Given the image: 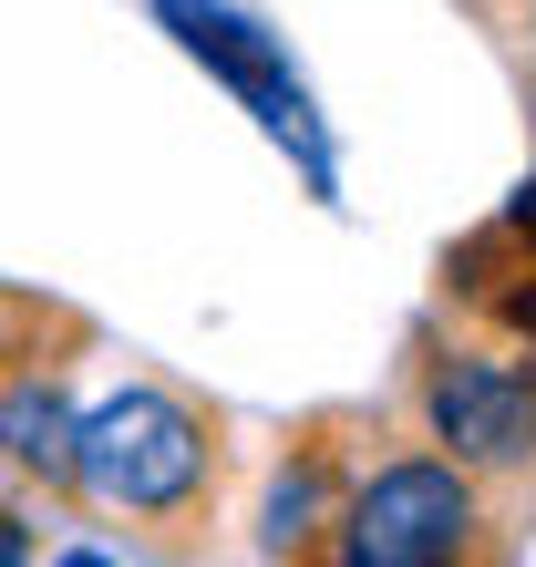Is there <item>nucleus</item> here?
I'll list each match as a JSON object with an SVG mask.
<instances>
[{"label": "nucleus", "mask_w": 536, "mask_h": 567, "mask_svg": "<svg viewBox=\"0 0 536 567\" xmlns=\"http://www.w3.org/2000/svg\"><path fill=\"white\" fill-rule=\"evenodd\" d=\"M423 444L454 454L475 485H526L536 475V372L495 351H433L413 372Z\"/></svg>", "instance_id": "nucleus-3"}, {"label": "nucleus", "mask_w": 536, "mask_h": 567, "mask_svg": "<svg viewBox=\"0 0 536 567\" xmlns=\"http://www.w3.org/2000/svg\"><path fill=\"white\" fill-rule=\"evenodd\" d=\"M464 11H475V21H506V0H464Z\"/></svg>", "instance_id": "nucleus-8"}, {"label": "nucleus", "mask_w": 536, "mask_h": 567, "mask_svg": "<svg viewBox=\"0 0 536 567\" xmlns=\"http://www.w3.org/2000/svg\"><path fill=\"white\" fill-rule=\"evenodd\" d=\"M0 454L42 485H73V403H62V361L0 372Z\"/></svg>", "instance_id": "nucleus-5"}, {"label": "nucleus", "mask_w": 536, "mask_h": 567, "mask_svg": "<svg viewBox=\"0 0 536 567\" xmlns=\"http://www.w3.org/2000/svg\"><path fill=\"white\" fill-rule=\"evenodd\" d=\"M155 21L176 31V42L207 62V73L238 93V104L268 124L279 145H299V165L330 186V165H320V124H310V93H299V73L279 62V42H268L258 21H238V11H217V0H155Z\"/></svg>", "instance_id": "nucleus-4"}, {"label": "nucleus", "mask_w": 536, "mask_h": 567, "mask_svg": "<svg viewBox=\"0 0 536 567\" xmlns=\"http://www.w3.org/2000/svg\"><path fill=\"white\" fill-rule=\"evenodd\" d=\"M495 547H506L495 537V495L433 444L361 464L320 537V557H341V567H454V557H495Z\"/></svg>", "instance_id": "nucleus-2"}, {"label": "nucleus", "mask_w": 536, "mask_h": 567, "mask_svg": "<svg viewBox=\"0 0 536 567\" xmlns=\"http://www.w3.org/2000/svg\"><path fill=\"white\" fill-rule=\"evenodd\" d=\"M217 475H227L217 423L196 403H176V392H155V382H124L114 403L73 413V495L124 516V526H165V537L207 526Z\"/></svg>", "instance_id": "nucleus-1"}, {"label": "nucleus", "mask_w": 536, "mask_h": 567, "mask_svg": "<svg viewBox=\"0 0 536 567\" xmlns=\"http://www.w3.org/2000/svg\"><path fill=\"white\" fill-rule=\"evenodd\" d=\"M42 330H83L73 310H42V299L0 289V372H21V361H42Z\"/></svg>", "instance_id": "nucleus-6"}, {"label": "nucleus", "mask_w": 536, "mask_h": 567, "mask_svg": "<svg viewBox=\"0 0 536 567\" xmlns=\"http://www.w3.org/2000/svg\"><path fill=\"white\" fill-rule=\"evenodd\" d=\"M21 557H31V526H21L11 506H0V567H21Z\"/></svg>", "instance_id": "nucleus-7"}]
</instances>
